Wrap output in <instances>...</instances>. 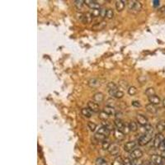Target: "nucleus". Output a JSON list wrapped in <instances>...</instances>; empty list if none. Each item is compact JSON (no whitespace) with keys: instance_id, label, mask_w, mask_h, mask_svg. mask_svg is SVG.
<instances>
[{"instance_id":"obj_1","label":"nucleus","mask_w":165,"mask_h":165,"mask_svg":"<svg viewBox=\"0 0 165 165\" xmlns=\"http://www.w3.org/2000/svg\"><path fill=\"white\" fill-rule=\"evenodd\" d=\"M142 8V4L141 2H138L136 0H132L128 2V9L133 13H138L139 12H141Z\"/></svg>"},{"instance_id":"obj_2","label":"nucleus","mask_w":165,"mask_h":165,"mask_svg":"<svg viewBox=\"0 0 165 165\" xmlns=\"http://www.w3.org/2000/svg\"><path fill=\"white\" fill-rule=\"evenodd\" d=\"M152 137H153V135L148 134V133H145L143 136H141L139 138V140H138L139 145L141 146L146 145L149 142H150V141L152 140Z\"/></svg>"},{"instance_id":"obj_3","label":"nucleus","mask_w":165,"mask_h":165,"mask_svg":"<svg viewBox=\"0 0 165 165\" xmlns=\"http://www.w3.org/2000/svg\"><path fill=\"white\" fill-rule=\"evenodd\" d=\"M150 160L155 165H163V164L165 162V159L163 156L153 155L151 156Z\"/></svg>"},{"instance_id":"obj_4","label":"nucleus","mask_w":165,"mask_h":165,"mask_svg":"<svg viewBox=\"0 0 165 165\" xmlns=\"http://www.w3.org/2000/svg\"><path fill=\"white\" fill-rule=\"evenodd\" d=\"M164 140V136L162 135V133H158L154 139V142H153V145L155 149H159V146L161 145V144L163 143V141Z\"/></svg>"},{"instance_id":"obj_5","label":"nucleus","mask_w":165,"mask_h":165,"mask_svg":"<svg viewBox=\"0 0 165 165\" xmlns=\"http://www.w3.org/2000/svg\"><path fill=\"white\" fill-rule=\"evenodd\" d=\"M107 88H108V92H109V94H110L111 96H112V97H114L115 93L118 91V87H117V85L115 82H110L107 84Z\"/></svg>"},{"instance_id":"obj_6","label":"nucleus","mask_w":165,"mask_h":165,"mask_svg":"<svg viewBox=\"0 0 165 165\" xmlns=\"http://www.w3.org/2000/svg\"><path fill=\"white\" fill-rule=\"evenodd\" d=\"M143 156V152L140 149H136L130 153V159H139Z\"/></svg>"},{"instance_id":"obj_7","label":"nucleus","mask_w":165,"mask_h":165,"mask_svg":"<svg viewBox=\"0 0 165 165\" xmlns=\"http://www.w3.org/2000/svg\"><path fill=\"white\" fill-rule=\"evenodd\" d=\"M98 3H99L98 1H92V0H86V1H84V3L92 10L100 8V4Z\"/></svg>"},{"instance_id":"obj_8","label":"nucleus","mask_w":165,"mask_h":165,"mask_svg":"<svg viewBox=\"0 0 165 165\" xmlns=\"http://www.w3.org/2000/svg\"><path fill=\"white\" fill-rule=\"evenodd\" d=\"M136 145H137L136 142H135V141H129V142L126 143V145H124V150L126 152H130L131 153L134 150H136Z\"/></svg>"},{"instance_id":"obj_9","label":"nucleus","mask_w":165,"mask_h":165,"mask_svg":"<svg viewBox=\"0 0 165 165\" xmlns=\"http://www.w3.org/2000/svg\"><path fill=\"white\" fill-rule=\"evenodd\" d=\"M136 121L142 126H145L148 124V119L144 115H141V114L136 115Z\"/></svg>"},{"instance_id":"obj_10","label":"nucleus","mask_w":165,"mask_h":165,"mask_svg":"<svg viewBox=\"0 0 165 165\" xmlns=\"http://www.w3.org/2000/svg\"><path fill=\"white\" fill-rule=\"evenodd\" d=\"M87 108H89L92 112H98L100 109L98 103L95 102L94 101H89L87 102Z\"/></svg>"},{"instance_id":"obj_11","label":"nucleus","mask_w":165,"mask_h":165,"mask_svg":"<svg viewBox=\"0 0 165 165\" xmlns=\"http://www.w3.org/2000/svg\"><path fill=\"white\" fill-rule=\"evenodd\" d=\"M101 82L97 78H91L88 80V86L91 88H97L100 87Z\"/></svg>"},{"instance_id":"obj_12","label":"nucleus","mask_w":165,"mask_h":165,"mask_svg":"<svg viewBox=\"0 0 165 165\" xmlns=\"http://www.w3.org/2000/svg\"><path fill=\"white\" fill-rule=\"evenodd\" d=\"M110 155L112 156H117L120 153V147L117 145H112L110 147V149L108 150Z\"/></svg>"},{"instance_id":"obj_13","label":"nucleus","mask_w":165,"mask_h":165,"mask_svg":"<svg viewBox=\"0 0 165 165\" xmlns=\"http://www.w3.org/2000/svg\"><path fill=\"white\" fill-rule=\"evenodd\" d=\"M148 98H149V101H150L151 104H153V105H155V106L159 105L161 103L160 97H159V96H157V95H153V96L149 97Z\"/></svg>"},{"instance_id":"obj_14","label":"nucleus","mask_w":165,"mask_h":165,"mask_svg":"<svg viewBox=\"0 0 165 165\" xmlns=\"http://www.w3.org/2000/svg\"><path fill=\"white\" fill-rule=\"evenodd\" d=\"M114 123H115V126L117 127V129H118L119 131H125V129H126V126L124 124V122H122V120H119V119H116L114 121Z\"/></svg>"},{"instance_id":"obj_15","label":"nucleus","mask_w":165,"mask_h":165,"mask_svg":"<svg viewBox=\"0 0 165 165\" xmlns=\"http://www.w3.org/2000/svg\"><path fill=\"white\" fill-rule=\"evenodd\" d=\"M114 137L117 141H122L125 139V134H124V132L119 131L118 129H115L114 130Z\"/></svg>"},{"instance_id":"obj_16","label":"nucleus","mask_w":165,"mask_h":165,"mask_svg":"<svg viewBox=\"0 0 165 165\" xmlns=\"http://www.w3.org/2000/svg\"><path fill=\"white\" fill-rule=\"evenodd\" d=\"M92 99H93V101L95 102H102L103 100H104V95H103V93L102 92H97V93H95L94 95H93V97H92Z\"/></svg>"},{"instance_id":"obj_17","label":"nucleus","mask_w":165,"mask_h":165,"mask_svg":"<svg viewBox=\"0 0 165 165\" xmlns=\"http://www.w3.org/2000/svg\"><path fill=\"white\" fill-rule=\"evenodd\" d=\"M126 3V1H122V0L116 1V8H117V12H122V10H124Z\"/></svg>"},{"instance_id":"obj_18","label":"nucleus","mask_w":165,"mask_h":165,"mask_svg":"<svg viewBox=\"0 0 165 165\" xmlns=\"http://www.w3.org/2000/svg\"><path fill=\"white\" fill-rule=\"evenodd\" d=\"M97 133H99V134H102V135H103V136H107V137H108L109 136V135H110V133H111V131L108 129V128H107L106 126H102V127H100L99 129H98V131H97Z\"/></svg>"},{"instance_id":"obj_19","label":"nucleus","mask_w":165,"mask_h":165,"mask_svg":"<svg viewBox=\"0 0 165 165\" xmlns=\"http://www.w3.org/2000/svg\"><path fill=\"white\" fill-rule=\"evenodd\" d=\"M145 109H146V111H147L148 112H150V114H155V113H157V112H158L157 107H156L155 105L151 104V103L148 104V105H146Z\"/></svg>"},{"instance_id":"obj_20","label":"nucleus","mask_w":165,"mask_h":165,"mask_svg":"<svg viewBox=\"0 0 165 165\" xmlns=\"http://www.w3.org/2000/svg\"><path fill=\"white\" fill-rule=\"evenodd\" d=\"M103 112H106L108 116H112V115H115L116 110L112 106H106L103 109Z\"/></svg>"},{"instance_id":"obj_21","label":"nucleus","mask_w":165,"mask_h":165,"mask_svg":"<svg viewBox=\"0 0 165 165\" xmlns=\"http://www.w3.org/2000/svg\"><path fill=\"white\" fill-rule=\"evenodd\" d=\"M81 113H82V116L86 117V118H90L92 117V111L89 108H86V107L82 108L81 109Z\"/></svg>"},{"instance_id":"obj_22","label":"nucleus","mask_w":165,"mask_h":165,"mask_svg":"<svg viewBox=\"0 0 165 165\" xmlns=\"http://www.w3.org/2000/svg\"><path fill=\"white\" fill-rule=\"evenodd\" d=\"M156 129L159 131V133H162L165 131V121H160L156 125Z\"/></svg>"},{"instance_id":"obj_23","label":"nucleus","mask_w":165,"mask_h":165,"mask_svg":"<svg viewBox=\"0 0 165 165\" xmlns=\"http://www.w3.org/2000/svg\"><path fill=\"white\" fill-rule=\"evenodd\" d=\"M129 129L132 132H136V131H138V125H137V123L136 122H134V121H131L129 123Z\"/></svg>"},{"instance_id":"obj_24","label":"nucleus","mask_w":165,"mask_h":165,"mask_svg":"<svg viewBox=\"0 0 165 165\" xmlns=\"http://www.w3.org/2000/svg\"><path fill=\"white\" fill-rule=\"evenodd\" d=\"M106 25H107V23L105 22H99V23L93 25L92 28L93 30H102L106 27Z\"/></svg>"},{"instance_id":"obj_25","label":"nucleus","mask_w":165,"mask_h":165,"mask_svg":"<svg viewBox=\"0 0 165 165\" xmlns=\"http://www.w3.org/2000/svg\"><path fill=\"white\" fill-rule=\"evenodd\" d=\"M124 164V159L121 156H117V158L112 161V165H123Z\"/></svg>"},{"instance_id":"obj_26","label":"nucleus","mask_w":165,"mask_h":165,"mask_svg":"<svg viewBox=\"0 0 165 165\" xmlns=\"http://www.w3.org/2000/svg\"><path fill=\"white\" fill-rule=\"evenodd\" d=\"M106 138H107V136H103L102 134H99L97 132L94 135V139L97 141H102V142H103V141H106Z\"/></svg>"},{"instance_id":"obj_27","label":"nucleus","mask_w":165,"mask_h":165,"mask_svg":"<svg viewBox=\"0 0 165 165\" xmlns=\"http://www.w3.org/2000/svg\"><path fill=\"white\" fill-rule=\"evenodd\" d=\"M96 165H107V161L104 158H97L95 162Z\"/></svg>"},{"instance_id":"obj_28","label":"nucleus","mask_w":165,"mask_h":165,"mask_svg":"<svg viewBox=\"0 0 165 165\" xmlns=\"http://www.w3.org/2000/svg\"><path fill=\"white\" fill-rule=\"evenodd\" d=\"M90 14L92 16V18L99 17V16L101 15V8H98V9H92V12L90 13Z\"/></svg>"},{"instance_id":"obj_29","label":"nucleus","mask_w":165,"mask_h":165,"mask_svg":"<svg viewBox=\"0 0 165 165\" xmlns=\"http://www.w3.org/2000/svg\"><path fill=\"white\" fill-rule=\"evenodd\" d=\"M145 133H148V134H151V135L154 134V128L150 124H147L145 126Z\"/></svg>"},{"instance_id":"obj_30","label":"nucleus","mask_w":165,"mask_h":165,"mask_svg":"<svg viewBox=\"0 0 165 165\" xmlns=\"http://www.w3.org/2000/svg\"><path fill=\"white\" fill-rule=\"evenodd\" d=\"M145 95L148 96V97L153 96V95H155V90L154 87H149L145 90Z\"/></svg>"},{"instance_id":"obj_31","label":"nucleus","mask_w":165,"mask_h":165,"mask_svg":"<svg viewBox=\"0 0 165 165\" xmlns=\"http://www.w3.org/2000/svg\"><path fill=\"white\" fill-rule=\"evenodd\" d=\"M98 117H99V119H101L102 121H103V122H106V121H107V119L109 118V116L107 115V113L105 112H101L100 113H99V116H98Z\"/></svg>"},{"instance_id":"obj_32","label":"nucleus","mask_w":165,"mask_h":165,"mask_svg":"<svg viewBox=\"0 0 165 165\" xmlns=\"http://www.w3.org/2000/svg\"><path fill=\"white\" fill-rule=\"evenodd\" d=\"M111 145H111V143H110L109 141H103V142H102V149H103L104 150H108L110 149Z\"/></svg>"},{"instance_id":"obj_33","label":"nucleus","mask_w":165,"mask_h":165,"mask_svg":"<svg viewBox=\"0 0 165 165\" xmlns=\"http://www.w3.org/2000/svg\"><path fill=\"white\" fill-rule=\"evenodd\" d=\"M83 4H85L84 3V1H82V0H76V1H74V5H75V7L78 8V9H81L82 8V6Z\"/></svg>"},{"instance_id":"obj_34","label":"nucleus","mask_w":165,"mask_h":165,"mask_svg":"<svg viewBox=\"0 0 165 165\" xmlns=\"http://www.w3.org/2000/svg\"><path fill=\"white\" fill-rule=\"evenodd\" d=\"M114 17V11L112 8H109L107 10V15H106V17L107 19H112Z\"/></svg>"},{"instance_id":"obj_35","label":"nucleus","mask_w":165,"mask_h":165,"mask_svg":"<svg viewBox=\"0 0 165 165\" xmlns=\"http://www.w3.org/2000/svg\"><path fill=\"white\" fill-rule=\"evenodd\" d=\"M137 92V89L135 86H131L128 88V94L131 95V96H134L135 94H136Z\"/></svg>"},{"instance_id":"obj_36","label":"nucleus","mask_w":165,"mask_h":165,"mask_svg":"<svg viewBox=\"0 0 165 165\" xmlns=\"http://www.w3.org/2000/svg\"><path fill=\"white\" fill-rule=\"evenodd\" d=\"M87 127H88V129H89L91 131H94L96 130L97 125L92 122H87Z\"/></svg>"},{"instance_id":"obj_37","label":"nucleus","mask_w":165,"mask_h":165,"mask_svg":"<svg viewBox=\"0 0 165 165\" xmlns=\"http://www.w3.org/2000/svg\"><path fill=\"white\" fill-rule=\"evenodd\" d=\"M114 97H116V98H117V99H121V98H122V97H124V92H122V91L118 90V91L115 93Z\"/></svg>"},{"instance_id":"obj_38","label":"nucleus","mask_w":165,"mask_h":165,"mask_svg":"<svg viewBox=\"0 0 165 165\" xmlns=\"http://www.w3.org/2000/svg\"><path fill=\"white\" fill-rule=\"evenodd\" d=\"M102 125H103V126H106L107 128H108L110 131H111V130H115V129H113V126H112V124H111L110 122H107V121L102 122Z\"/></svg>"},{"instance_id":"obj_39","label":"nucleus","mask_w":165,"mask_h":165,"mask_svg":"<svg viewBox=\"0 0 165 165\" xmlns=\"http://www.w3.org/2000/svg\"><path fill=\"white\" fill-rule=\"evenodd\" d=\"M119 86L122 87V88H126V87H128V82L125 81V80H121L119 82Z\"/></svg>"},{"instance_id":"obj_40","label":"nucleus","mask_w":165,"mask_h":165,"mask_svg":"<svg viewBox=\"0 0 165 165\" xmlns=\"http://www.w3.org/2000/svg\"><path fill=\"white\" fill-rule=\"evenodd\" d=\"M144 161H141L139 159H132V165H143Z\"/></svg>"},{"instance_id":"obj_41","label":"nucleus","mask_w":165,"mask_h":165,"mask_svg":"<svg viewBox=\"0 0 165 165\" xmlns=\"http://www.w3.org/2000/svg\"><path fill=\"white\" fill-rule=\"evenodd\" d=\"M115 117H116V119L122 120V117H123V113H122V112H116V113H115Z\"/></svg>"},{"instance_id":"obj_42","label":"nucleus","mask_w":165,"mask_h":165,"mask_svg":"<svg viewBox=\"0 0 165 165\" xmlns=\"http://www.w3.org/2000/svg\"><path fill=\"white\" fill-rule=\"evenodd\" d=\"M123 165H132V159H131L130 158H126L124 159V164Z\"/></svg>"},{"instance_id":"obj_43","label":"nucleus","mask_w":165,"mask_h":165,"mask_svg":"<svg viewBox=\"0 0 165 165\" xmlns=\"http://www.w3.org/2000/svg\"><path fill=\"white\" fill-rule=\"evenodd\" d=\"M131 104H132V106H133V107H141V102H139V101H133Z\"/></svg>"},{"instance_id":"obj_44","label":"nucleus","mask_w":165,"mask_h":165,"mask_svg":"<svg viewBox=\"0 0 165 165\" xmlns=\"http://www.w3.org/2000/svg\"><path fill=\"white\" fill-rule=\"evenodd\" d=\"M106 15H107V10L105 9V8H101V15H100V17H106Z\"/></svg>"},{"instance_id":"obj_45","label":"nucleus","mask_w":165,"mask_h":165,"mask_svg":"<svg viewBox=\"0 0 165 165\" xmlns=\"http://www.w3.org/2000/svg\"><path fill=\"white\" fill-rule=\"evenodd\" d=\"M152 3H153V6H154L155 8H157V7L159 6L160 1H159V0H154V1L152 2Z\"/></svg>"},{"instance_id":"obj_46","label":"nucleus","mask_w":165,"mask_h":165,"mask_svg":"<svg viewBox=\"0 0 165 165\" xmlns=\"http://www.w3.org/2000/svg\"><path fill=\"white\" fill-rule=\"evenodd\" d=\"M159 149H160L161 150L165 153V138H164V141H163V143L161 144V145L159 146Z\"/></svg>"},{"instance_id":"obj_47","label":"nucleus","mask_w":165,"mask_h":165,"mask_svg":"<svg viewBox=\"0 0 165 165\" xmlns=\"http://www.w3.org/2000/svg\"><path fill=\"white\" fill-rule=\"evenodd\" d=\"M163 105H164V107H165V99H164L163 101Z\"/></svg>"}]
</instances>
